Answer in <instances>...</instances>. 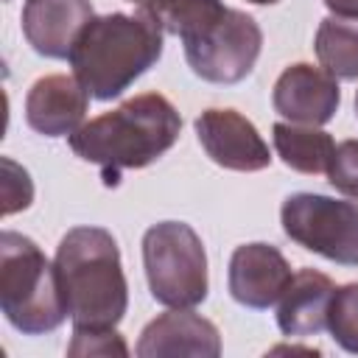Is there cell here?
I'll use <instances>...</instances> for the list:
<instances>
[{
	"label": "cell",
	"instance_id": "cell-1",
	"mask_svg": "<svg viewBox=\"0 0 358 358\" xmlns=\"http://www.w3.org/2000/svg\"><path fill=\"white\" fill-rule=\"evenodd\" d=\"M182 131L176 106L159 92L129 98L112 112H103L76 129L67 143L76 157L101 168L103 185L115 187L129 168H145L173 148Z\"/></svg>",
	"mask_w": 358,
	"mask_h": 358
},
{
	"label": "cell",
	"instance_id": "cell-11",
	"mask_svg": "<svg viewBox=\"0 0 358 358\" xmlns=\"http://www.w3.org/2000/svg\"><path fill=\"white\" fill-rule=\"evenodd\" d=\"M140 358H168V355H221V333L218 327L193 313L190 308H173L154 322H148L134 347Z\"/></svg>",
	"mask_w": 358,
	"mask_h": 358
},
{
	"label": "cell",
	"instance_id": "cell-4",
	"mask_svg": "<svg viewBox=\"0 0 358 358\" xmlns=\"http://www.w3.org/2000/svg\"><path fill=\"white\" fill-rule=\"evenodd\" d=\"M0 310L22 336L56 330L70 313L62 296L56 263L25 235H0Z\"/></svg>",
	"mask_w": 358,
	"mask_h": 358
},
{
	"label": "cell",
	"instance_id": "cell-3",
	"mask_svg": "<svg viewBox=\"0 0 358 358\" xmlns=\"http://www.w3.org/2000/svg\"><path fill=\"white\" fill-rule=\"evenodd\" d=\"M56 274L73 327H115L129 308L120 249L103 227H73L56 249Z\"/></svg>",
	"mask_w": 358,
	"mask_h": 358
},
{
	"label": "cell",
	"instance_id": "cell-18",
	"mask_svg": "<svg viewBox=\"0 0 358 358\" xmlns=\"http://www.w3.org/2000/svg\"><path fill=\"white\" fill-rule=\"evenodd\" d=\"M327 330L333 341L358 355V282L338 285L327 308Z\"/></svg>",
	"mask_w": 358,
	"mask_h": 358
},
{
	"label": "cell",
	"instance_id": "cell-19",
	"mask_svg": "<svg viewBox=\"0 0 358 358\" xmlns=\"http://www.w3.org/2000/svg\"><path fill=\"white\" fill-rule=\"evenodd\" d=\"M67 355H129V347L115 327H76Z\"/></svg>",
	"mask_w": 358,
	"mask_h": 358
},
{
	"label": "cell",
	"instance_id": "cell-16",
	"mask_svg": "<svg viewBox=\"0 0 358 358\" xmlns=\"http://www.w3.org/2000/svg\"><path fill=\"white\" fill-rule=\"evenodd\" d=\"M313 50L319 64L341 81H358V17H324Z\"/></svg>",
	"mask_w": 358,
	"mask_h": 358
},
{
	"label": "cell",
	"instance_id": "cell-25",
	"mask_svg": "<svg viewBox=\"0 0 358 358\" xmlns=\"http://www.w3.org/2000/svg\"><path fill=\"white\" fill-rule=\"evenodd\" d=\"M355 115H358V92H355Z\"/></svg>",
	"mask_w": 358,
	"mask_h": 358
},
{
	"label": "cell",
	"instance_id": "cell-6",
	"mask_svg": "<svg viewBox=\"0 0 358 358\" xmlns=\"http://www.w3.org/2000/svg\"><path fill=\"white\" fill-rule=\"evenodd\" d=\"M285 235L302 249L338 266H358V199L294 193L280 207Z\"/></svg>",
	"mask_w": 358,
	"mask_h": 358
},
{
	"label": "cell",
	"instance_id": "cell-21",
	"mask_svg": "<svg viewBox=\"0 0 358 358\" xmlns=\"http://www.w3.org/2000/svg\"><path fill=\"white\" fill-rule=\"evenodd\" d=\"M3 215H11L17 210H25L34 199V185L28 179V171L20 168L14 159H3Z\"/></svg>",
	"mask_w": 358,
	"mask_h": 358
},
{
	"label": "cell",
	"instance_id": "cell-13",
	"mask_svg": "<svg viewBox=\"0 0 358 358\" xmlns=\"http://www.w3.org/2000/svg\"><path fill=\"white\" fill-rule=\"evenodd\" d=\"M90 92L76 76H45L34 81L25 98V120L36 134L70 137L84 126Z\"/></svg>",
	"mask_w": 358,
	"mask_h": 358
},
{
	"label": "cell",
	"instance_id": "cell-20",
	"mask_svg": "<svg viewBox=\"0 0 358 358\" xmlns=\"http://www.w3.org/2000/svg\"><path fill=\"white\" fill-rule=\"evenodd\" d=\"M327 182L338 193L358 199V140H344L336 145L327 165Z\"/></svg>",
	"mask_w": 358,
	"mask_h": 358
},
{
	"label": "cell",
	"instance_id": "cell-10",
	"mask_svg": "<svg viewBox=\"0 0 358 358\" xmlns=\"http://www.w3.org/2000/svg\"><path fill=\"white\" fill-rule=\"evenodd\" d=\"M291 277L285 255L271 243H243L229 257V294L252 310L277 305Z\"/></svg>",
	"mask_w": 358,
	"mask_h": 358
},
{
	"label": "cell",
	"instance_id": "cell-9",
	"mask_svg": "<svg viewBox=\"0 0 358 358\" xmlns=\"http://www.w3.org/2000/svg\"><path fill=\"white\" fill-rule=\"evenodd\" d=\"M274 112L282 115L291 123L299 126H324L333 120L338 103H341V90L338 81L322 67L296 62L280 73L274 81L271 92Z\"/></svg>",
	"mask_w": 358,
	"mask_h": 358
},
{
	"label": "cell",
	"instance_id": "cell-22",
	"mask_svg": "<svg viewBox=\"0 0 358 358\" xmlns=\"http://www.w3.org/2000/svg\"><path fill=\"white\" fill-rule=\"evenodd\" d=\"M333 17H358V0H324Z\"/></svg>",
	"mask_w": 358,
	"mask_h": 358
},
{
	"label": "cell",
	"instance_id": "cell-5",
	"mask_svg": "<svg viewBox=\"0 0 358 358\" xmlns=\"http://www.w3.org/2000/svg\"><path fill=\"white\" fill-rule=\"evenodd\" d=\"M143 268L151 296L168 308H196L207 299V255L185 221H162L143 235Z\"/></svg>",
	"mask_w": 358,
	"mask_h": 358
},
{
	"label": "cell",
	"instance_id": "cell-15",
	"mask_svg": "<svg viewBox=\"0 0 358 358\" xmlns=\"http://www.w3.org/2000/svg\"><path fill=\"white\" fill-rule=\"evenodd\" d=\"M271 140H274L277 157L299 173H327L330 157L336 151L333 137L316 126L274 123Z\"/></svg>",
	"mask_w": 358,
	"mask_h": 358
},
{
	"label": "cell",
	"instance_id": "cell-17",
	"mask_svg": "<svg viewBox=\"0 0 358 358\" xmlns=\"http://www.w3.org/2000/svg\"><path fill=\"white\" fill-rule=\"evenodd\" d=\"M224 8L221 0H148L140 11H145L165 34L185 39L215 20Z\"/></svg>",
	"mask_w": 358,
	"mask_h": 358
},
{
	"label": "cell",
	"instance_id": "cell-7",
	"mask_svg": "<svg viewBox=\"0 0 358 358\" xmlns=\"http://www.w3.org/2000/svg\"><path fill=\"white\" fill-rule=\"evenodd\" d=\"M190 70L210 84L243 81L263 48V31L246 11L224 8L215 20L182 39Z\"/></svg>",
	"mask_w": 358,
	"mask_h": 358
},
{
	"label": "cell",
	"instance_id": "cell-2",
	"mask_svg": "<svg viewBox=\"0 0 358 358\" xmlns=\"http://www.w3.org/2000/svg\"><path fill=\"white\" fill-rule=\"evenodd\" d=\"M159 56L162 28L145 11H112L87 22L70 50V67L95 101H112L154 67Z\"/></svg>",
	"mask_w": 358,
	"mask_h": 358
},
{
	"label": "cell",
	"instance_id": "cell-23",
	"mask_svg": "<svg viewBox=\"0 0 358 358\" xmlns=\"http://www.w3.org/2000/svg\"><path fill=\"white\" fill-rule=\"evenodd\" d=\"M249 3H255V6H271V3H280V0H249Z\"/></svg>",
	"mask_w": 358,
	"mask_h": 358
},
{
	"label": "cell",
	"instance_id": "cell-12",
	"mask_svg": "<svg viewBox=\"0 0 358 358\" xmlns=\"http://www.w3.org/2000/svg\"><path fill=\"white\" fill-rule=\"evenodd\" d=\"M95 17L90 0H25L22 34L45 59H70L87 22Z\"/></svg>",
	"mask_w": 358,
	"mask_h": 358
},
{
	"label": "cell",
	"instance_id": "cell-14",
	"mask_svg": "<svg viewBox=\"0 0 358 358\" xmlns=\"http://www.w3.org/2000/svg\"><path fill=\"white\" fill-rule=\"evenodd\" d=\"M333 280L316 268H299L277 305V327L288 338L319 336L327 327V308L333 299Z\"/></svg>",
	"mask_w": 358,
	"mask_h": 358
},
{
	"label": "cell",
	"instance_id": "cell-24",
	"mask_svg": "<svg viewBox=\"0 0 358 358\" xmlns=\"http://www.w3.org/2000/svg\"><path fill=\"white\" fill-rule=\"evenodd\" d=\"M129 3H134V6H137V8H143V6H145V3H148V0H129Z\"/></svg>",
	"mask_w": 358,
	"mask_h": 358
},
{
	"label": "cell",
	"instance_id": "cell-8",
	"mask_svg": "<svg viewBox=\"0 0 358 358\" xmlns=\"http://www.w3.org/2000/svg\"><path fill=\"white\" fill-rule=\"evenodd\" d=\"M196 134L207 157L227 171H263L271 165V154L252 120L235 109H204L196 117Z\"/></svg>",
	"mask_w": 358,
	"mask_h": 358
}]
</instances>
